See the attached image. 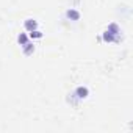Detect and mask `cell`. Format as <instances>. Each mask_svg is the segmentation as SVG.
<instances>
[{
    "label": "cell",
    "mask_w": 133,
    "mask_h": 133,
    "mask_svg": "<svg viewBox=\"0 0 133 133\" xmlns=\"http://www.w3.org/2000/svg\"><path fill=\"white\" fill-rule=\"evenodd\" d=\"M25 25H27V28H35V27H36V24H35V22H33V24H31V22H27Z\"/></svg>",
    "instance_id": "cell-3"
},
{
    "label": "cell",
    "mask_w": 133,
    "mask_h": 133,
    "mask_svg": "<svg viewBox=\"0 0 133 133\" xmlns=\"http://www.w3.org/2000/svg\"><path fill=\"white\" fill-rule=\"evenodd\" d=\"M19 41H20V42H25V41H27V38L22 35V36H19Z\"/></svg>",
    "instance_id": "cell-4"
},
{
    "label": "cell",
    "mask_w": 133,
    "mask_h": 133,
    "mask_svg": "<svg viewBox=\"0 0 133 133\" xmlns=\"http://www.w3.org/2000/svg\"><path fill=\"white\" fill-rule=\"evenodd\" d=\"M67 16H69V17H74V19H78L80 14L77 13V11H67Z\"/></svg>",
    "instance_id": "cell-2"
},
{
    "label": "cell",
    "mask_w": 133,
    "mask_h": 133,
    "mask_svg": "<svg viewBox=\"0 0 133 133\" xmlns=\"http://www.w3.org/2000/svg\"><path fill=\"white\" fill-rule=\"evenodd\" d=\"M77 94H78V99H85L88 95V89L86 88H78V89H77Z\"/></svg>",
    "instance_id": "cell-1"
}]
</instances>
